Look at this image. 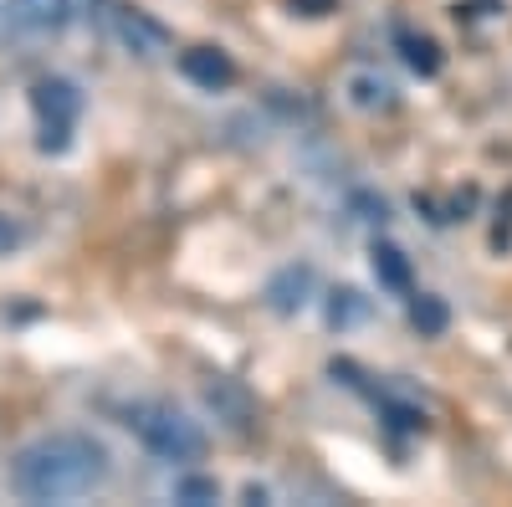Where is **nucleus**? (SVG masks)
<instances>
[{
    "instance_id": "1a4fd4ad",
    "label": "nucleus",
    "mask_w": 512,
    "mask_h": 507,
    "mask_svg": "<svg viewBox=\"0 0 512 507\" xmlns=\"http://www.w3.org/2000/svg\"><path fill=\"white\" fill-rule=\"evenodd\" d=\"M420 318H425V328H441V308H436V303H420V308H415V323H420Z\"/></svg>"
},
{
    "instance_id": "6e6552de",
    "label": "nucleus",
    "mask_w": 512,
    "mask_h": 507,
    "mask_svg": "<svg viewBox=\"0 0 512 507\" xmlns=\"http://www.w3.org/2000/svg\"><path fill=\"white\" fill-rule=\"evenodd\" d=\"M11 246H21V231H16V221H6V216H0V257H6Z\"/></svg>"
},
{
    "instance_id": "20e7f679",
    "label": "nucleus",
    "mask_w": 512,
    "mask_h": 507,
    "mask_svg": "<svg viewBox=\"0 0 512 507\" xmlns=\"http://www.w3.org/2000/svg\"><path fill=\"white\" fill-rule=\"evenodd\" d=\"M67 21H72V0H11L6 6V26L26 41H47L67 31Z\"/></svg>"
},
{
    "instance_id": "423d86ee",
    "label": "nucleus",
    "mask_w": 512,
    "mask_h": 507,
    "mask_svg": "<svg viewBox=\"0 0 512 507\" xmlns=\"http://www.w3.org/2000/svg\"><path fill=\"white\" fill-rule=\"evenodd\" d=\"M374 272H384V277H390L395 287L405 282V267H400V251H390V246H384V251H374Z\"/></svg>"
},
{
    "instance_id": "0eeeda50",
    "label": "nucleus",
    "mask_w": 512,
    "mask_h": 507,
    "mask_svg": "<svg viewBox=\"0 0 512 507\" xmlns=\"http://www.w3.org/2000/svg\"><path fill=\"white\" fill-rule=\"evenodd\" d=\"M405 47H410V62H415V67H425V72H436V67H441L431 41H405Z\"/></svg>"
},
{
    "instance_id": "f257e3e1",
    "label": "nucleus",
    "mask_w": 512,
    "mask_h": 507,
    "mask_svg": "<svg viewBox=\"0 0 512 507\" xmlns=\"http://www.w3.org/2000/svg\"><path fill=\"white\" fill-rule=\"evenodd\" d=\"M108 482V451L103 441L82 431L36 436L11 461V487L21 502H77Z\"/></svg>"
},
{
    "instance_id": "39448f33",
    "label": "nucleus",
    "mask_w": 512,
    "mask_h": 507,
    "mask_svg": "<svg viewBox=\"0 0 512 507\" xmlns=\"http://www.w3.org/2000/svg\"><path fill=\"white\" fill-rule=\"evenodd\" d=\"M180 72L195 82V88H205V93L231 88V82H236V67H231V57H226L221 47H190V52L180 57Z\"/></svg>"
},
{
    "instance_id": "f03ea898",
    "label": "nucleus",
    "mask_w": 512,
    "mask_h": 507,
    "mask_svg": "<svg viewBox=\"0 0 512 507\" xmlns=\"http://www.w3.org/2000/svg\"><path fill=\"white\" fill-rule=\"evenodd\" d=\"M128 431H134L164 461H195L205 451L200 426L185 410H175V405H134V410H128Z\"/></svg>"
},
{
    "instance_id": "7ed1b4c3",
    "label": "nucleus",
    "mask_w": 512,
    "mask_h": 507,
    "mask_svg": "<svg viewBox=\"0 0 512 507\" xmlns=\"http://www.w3.org/2000/svg\"><path fill=\"white\" fill-rule=\"evenodd\" d=\"M31 108L41 118V149H62L77 113H82V93L72 88L67 77H41L31 88Z\"/></svg>"
}]
</instances>
